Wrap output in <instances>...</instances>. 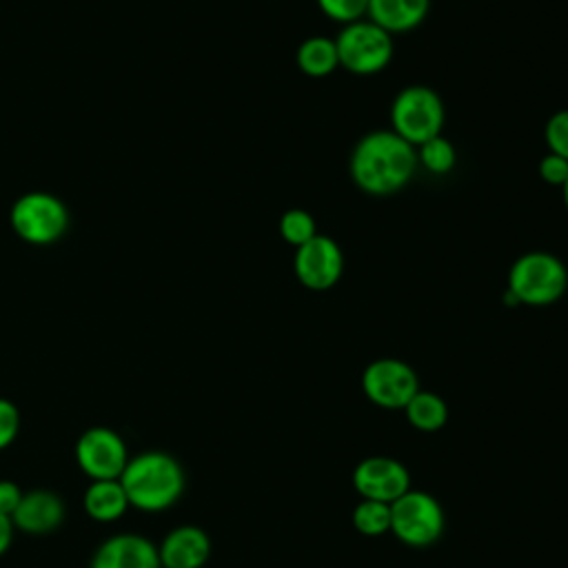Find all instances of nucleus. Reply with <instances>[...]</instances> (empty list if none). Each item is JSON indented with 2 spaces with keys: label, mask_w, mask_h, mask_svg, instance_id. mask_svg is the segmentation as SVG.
I'll return each mask as SVG.
<instances>
[{
  "label": "nucleus",
  "mask_w": 568,
  "mask_h": 568,
  "mask_svg": "<svg viewBox=\"0 0 568 568\" xmlns=\"http://www.w3.org/2000/svg\"><path fill=\"white\" fill-rule=\"evenodd\" d=\"M417 171V151L393 129H375L357 140L351 151L348 173L355 186L368 195L402 191Z\"/></svg>",
  "instance_id": "obj_1"
},
{
  "label": "nucleus",
  "mask_w": 568,
  "mask_h": 568,
  "mask_svg": "<svg viewBox=\"0 0 568 568\" xmlns=\"http://www.w3.org/2000/svg\"><path fill=\"white\" fill-rule=\"evenodd\" d=\"M120 484L131 508L160 513L182 497L186 477L182 464L173 455L164 450H144L129 457Z\"/></svg>",
  "instance_id": "obj_2"
},
{
  "label": "nucleus",
  "mask_w": 568,
  "mask_h": 568,
  "mask_svg": "<svg viewBox=\"0 0 568 568\" xmlns=\"http://www.w3.org/2000/svg\"><path fill=\"white\" fill-rule=\"evenodd\" d=\"M566 286L568 271L555 253L528 251L513 262L504 300L510 304L548 306L566 293Z\"/></svg>",
  "instance_id": "obj_3"
},
{
  "label": "nucleus",
  "mask_w": 568,
  "mask_h": 568,
  "mask_svg": "<svg viewBox=\"0 0 568 568\" xmlns=\"http://www.w3.org/2000/svg\"><path fill=\"white\" fill-rule=\"evenodd\" d=\"M67 204L47 191L22 193L9 211V224L13 233L33 246H49L58 242L69 229Z\"/></svg>",
  "instance_id": "obj_4"
},
{
  "label": "nucleus",
  "mask_w": 568,
  "mask_h": 568,
  "mask_svg": "<svg viewBox=\"0 0 568 568\" xmlns=\"http://www.w3.org/2000/svg\"><path fill=\"white\" fill-rule=\"evenodd\" d=\"M444 120V102L430 87L410 84L393 98L390 129L413 146H419L422 142L439 135Z\"/></svg>",
  "instance_id": "obj_5"
},
{
  "label": "nucleus",
  "mask_w": 568,
  "mask_h": 568,
  "mask_svg": "<svg viewBox=\"0 0 568 568\" xmlns=\"http://www.w3.org/2000/svg\"><path fill=\"white\" fill-rule=\"evenodd\" d=\"M444 526V508L426 490L410 488L390 504V532L404 546L426 548L442 537Z\"/></svg>",
  "instance_id": "obj_6"
},
{
  "label": "nucleus",
  "mask_w": 568,
  "mask_h": 568,
  "mask_svg": "<svg viewBox=\"0 0 568 568\" xmlns=\"http://www.w3.org/2000/svg\"><path fill=\"white\" fill-rule=\"evenodd\" d=\"M335 47L339 67L355 75L379 73L393 60V36L368 18L344 24Z\"/></svg>",
  "instance_id": "obj_7"
},
{
  "label": "nucleus",
  "mask_w": 568,
  "mask_h": 568,
  "mask_svg": "<svg viewBox=\"0 0 568 568\" xmlns=\"http://www.w3.org/2000/svg\"><path fill=\"white\" fill-rule=\"evenodd\" d=\"M362 390L366 399L386 410H404L419 390V377L410 364L397 357L373 359L362 373Z\"/></svg>",
  "instance_id": "obj_8"
},
{
  "label": "nucleus",
  "mask_w": 568,
  "mask_h": 568,
  "mask_svg": "<svg viewBox=\"0 0 568 568\" xmlns=\"http://www.w3.org/2000/svg\"><path fill=\"white\" fill-rule=\"evenodd\" d=\"M75 464L80 470L93 479H120L126 462L129 448L122 435L109 426H91L75 442Z\"/></svg>",
  "instance_id": "obj_9"
},
{
  "label": "nucleus",
  "mask_w": 568,
  "mask_h": 568,
  "mask_svg": "<svg viewBox=\"0 0 568 568\" xmlns=\"http://www.w3.org/2000/svg\"><path fill=\"white\" fill-rule=\"evenodd\" d=\"M293 273L308 291H328L344 275V253L328 235H315L295 248Z\"/></svg>",
  "instance_id": "obj_10"
},
{
  "label": "nucleus",
  "mask_w": 568,
  "mask_h": 568,
  "mask_svg": "<svg viewBox=\"0 0 568 568\" xmlns=\"http://www.w3.org/2000/svg\"><path fill=\"white\" fill-rule=\"evenodd\" d=\"M351 479L362 499H375L384 504H393L397 497L410 490L408 468L399 459L386 455H371L359 459Z\"/></svg>",
  "instance_id": "obj_11"
},
{
  "label": "nucleus",
  "mask_w": 568,
  "mask_h": 568,
  "mask_svg": "<svg viewBox=\"0 0 568 568\" xmlns=\"http://www.w3.org/2000/svg\"><path fill=\"white\" fill-rule=\"evenodd\" d=\"M158 546L138 532L106 537L93 552L89 568H158Z\"/></svg>",
  "instance_id": "obj_12"
},
{
  "label": "nucleus",
  "mask_w": 568,
  "mask_h": 568,
  "mask_svg": "<svg viewBox=\"0 0 568 568\" xmlns=\"http://www.w3.org/2000/svg\"><path fill=\"white\" fill-rule=\"evenodd\" d=\"M158 555L166 568H202L211 557V539L200 526H175L160 541Z\"/></svg>",
  "instance_id": "obj_13"
},
{
  "label": "nucleus",
  "mask_w": 568,
  "mask_h": 568,
  "mask_svg": "<svg viewBox=\"0 0 568 568\" xmlns=\"http://www.w3.org/2000/svg\"><path fill=\"white\" fill-rule=\"evenodd\" d=\"M64 519V504L53 490H29L22 495L18 508L11 515L13 528L27 535L53 532Z\"/></svg>",
  "instance_id": "obj_14"
},
{
  "label": "nucleus",
  "mask_w": 568,
  "mask_h": 568,
  "mask_svg": "<svg viewBox=\"0 0 568 568\" xmlns=\"http://www.w3.org/2000/svg\"><path fill=\"white\" fill-rule=\"evenodd\" d=\"M430 9V0H368L366 18L388 31L408 33L417 29Z\"/></svg>",
  "instance_id": "obj_15"
},
{
  "label": "nucleus",
  "mask_w": 568,
  "mask_h": 568,
  "mask_svg": "<svg viewBox=\"0 0 568 568\" xmlns=\"http://www.w3.org/2000/svg\"><path fill=\"white\" fill-rule=\"evenodd\" d=\"M84 513L100 524L118 521L131 506L120 479H93L82 495Z\"/></svg>",
  "instance_id": "obj_16"
},
{
  "label": "nucleus",
  "mask_w": 568,
  "mask_h": 568,
  "mask_svg": "<svg viewBox=\"0 0 568 568\" xmlns=\"http://www.w3.org/2000/svg\"><path fill=\"white\" fill-rule=\"evenodd\" d=\"M295 62L300 71L311 78L331 75L339 67L335 40L326 36H311L302 40V44L295 51Z\"/></svg>",
  "instance_id": "obj_17"
},
{
  "label": "nucleus",
  "mask_w": 568,
  "mask_h": 568,
  "mask_svg": "<svg viewBox=\"0 0 568 568\" xmlns=\"http://www.w3.org/2000/svg\"><path fill=\"white\" fill-rule=\"evenodd\" d=\"M406 422L419 433H437L448 422L446 402L433 390H417L404 406Z\"/></svg>",
  "instance_id": "obj_18"
},
{
  "label": "nucleus",
  "mask_w": 568,
  "mask_h": 568,
  "mask_svg": "<svg viewBox=\"0 0 568 568\" xmlns=\"http://www.w3.org/2000/svg\"><path fill=\"white\" fill-rule=\"evenodd\" d=\"M415 151H417V166H422L430 175H446L455 169V162H457L455 144L442 133L422 142L419 146H415Z\"/></svg>",
  "instance_id": "obj_19"
},
{
  "label": "nucleus",
  "mask_w": 568,
  "mask_h": 568,
  "mask_svg": "<svg viewBox=\"0 0 568 568\" xmlns=\"http://www.w3.org/2000/svg\"><path fill=\"white\" fill-rule=\"evenodd\" d=\"M353 528L364 537H382L390 532V504L359 499L353 508Z\"/></svg>",
  "instance_id": "obj_20"
},
{
  "label": "nucleus",
  "mask_w": 568,
  "mask_h": 568,
  "mask_svg": "<svg viewBox=\"0 0 568 568\" xmlns=\"http://www.w3.org/2000/svg\"><path fill=\"white\" fill-rule=\"evenodd\" d=\"M280 235L286 244L297 248L317 235L315 217L304 209H288L280 217Z\"/></svg>",
  "instance_id": "obj_21"
},
{
  "label": "nucleus",
  "mask_w": 568,
  "mask_h": 568,
  "mask_svg": "<svg viewBox=\"0 0 568 568\" xmlns=\"http://www.w3.org/2000/svg\"><path fill=\"white\" fill-rule=\"evenodd\" d=\"M317 7L333 22L351 24V22L364 20L368 0H317Z\"/></svg>",
  "instance_id": "obj_22"
},
{
  "label": "nucleus",
  "mask_w": 568,
  "mask_h": 568,
  "mask_svg": "<svg viewBox=\"0 0 568 568\" xmlns=\"http://www.w3.org/2000/svg\"><path fill=\"white\" fill-rule=\"evenodd\" d=\"M544 140L550 153L568 160V109H561L548 118Z\"/></svg>",
  "instance_id": "obj_23"
},
{
  "label": "nucleus",
  "mask_w": 568,
  "mask_h": 568,
  "mask_svg": "<svg viewBox=\"0 0 568 568\" xmlns=\"http://www.w3.org/2000/svg\"><path fill=\"white\" fill-rule=\"evenodd\" d=\"M20 424V408L11 399L0 397V450L9 448L16 442Z\"/></svg>",
  "instance_id": "obj_24"
},
{
  "label": "nucleus",
  "mask_w": 568,
  "mask_h": 568,
  "mask_svg": "<svg viewBox=\"0 0 568 568\" xmlns=\"http://www.w3.org/2000/svg\"><path fill=\"white\" fill-rule=\"evenodd\" d=\"M537 173H539V178H541L546 184L561 189L564 182H566V178H568V160L548 151V153L539 160Z\"/></svg>",
  "instance_id": "obj_25"
},
{
  "label": "nucleus",
  "mask_w": 568,
  "mask_h": 568,
  "mask_svg": "<svg viewBox=\"0 0 568 568\" xmlns=\"http://www.w3.org/2000/svg\"><path fill=\"white\" fill-rule=\"evenodd\" d=\"M22 495H24V490L16 481L0 479V515L11 517L20 504Z\"/></svg>",
  "instance_id": "obj_26"
},
{
  "label": "nucleus",
  "mask_w": 568,
  "mask_h": 568,
  "mask_svg": "<svg viewBox=\"0 0 568 568\" xmlns=\"http://www.w3.org/2000/svg\"><path fill=\"white\" fill-rule=\"evenodd\" d=\"M13 521H11V517H7V515H0V557L9 550V546H11V541H13Z\"/></svg>",
  "instance_id": "obj_27"
},
{
  "label": "nucleus",
  "mask_w": 568,
  "mask_h": 568,
  "mask_svg": "<svg viewBox=\"0 0 568 568\" xmlns=\"http://www.w3.org/2000/svg\"><path fill=\"white\" fill-rule=\"evenodd\" d=\"M561 195H564V204H566V209H568V178H566V182H564V186H561Z\"/></svg>",
  "instance_id": "obj_28"
},
{
  "label": "nucleus",
  "mask_w": 568,
  "mask_h": 568,
  "mask_svg": "<svg viewBox=\"0 0 568 568\" xmlns=\"http://www.w3.org/2000/svg\"><path fill=\"white\" fill-rule=\"evenodd\" d=\"M158 568H166V566H158Z\"/></svg>",
  "instance_id": "obj_29"
}]
</instances>
